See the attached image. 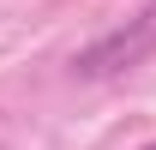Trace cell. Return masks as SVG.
Returning <instances> with one entry per match:
<instances>
[{
    "label": "cell",
    "instance_id": "obj_2",
    "mask_svg": "<svg viewBox=\"0 0 156 150\" xmlns=\"http://www.w3.org/2000/svg\"><path fill=\"white\" fill-rule=\"evenodd\" d=\"M144 150H156V138H150V144H144Z\"/></svg>",
    "mask_w": 156,
    "mask_h": 150
},
{
    "label": "cell",
    "instance_id": "obj_1",
    "mask_svg": "<svg viewBox=\"0 0 156 150\" xmlns=\"http://www.w3.org/2000/svg\"><path fill=\"white\" fill-rule=\"evenodd\" d=\"M150 54H156V0H144V6H138V12L120 24V30L96 36L84 54L72 60V72H78V78H114V72L144 66Z\"/></svg>",
    "mask_w": 156,
    "mask_h": 150
}]
</instances>
